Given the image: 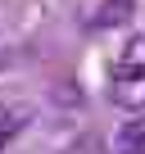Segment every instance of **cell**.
Segmentation results:
<instances>
[{
    "mask_svg": "<svg viewBox=\"0 0 145 154\" xmlns=\"http://www.w3.org/2000/svg\"><path fill=\"white\" fill-rule=\"evenodd\" d=\"M109 100L118 109H145V36H131L109 63Z\"/></svg>",
    "mask_w": 145,
    "mask_h": 154,
    "instance_id": "1",
    "label": "cell"
},
{
    "mask_svg": "<svg viewBox=\"0 0 145 154\" xmlns=\"http://www.w3.org/2000/svg\"><path fill=\"white\" fill-rule=\"evenodd\" d=\"M23 118H27L23 109H0V149H5V145L23 131Z\"/></svg>",
    "mask_w": 145,
    "mask_h": 154,
    "instance_id": "3",
    "label": "cell"
},
{
    "mask_svg": "<svg viewBox=\"0 0 145 154\" xmlns=\"http://www.w3.org/2000/svg\"><path fill=\"white\" fill-rule=\"evenodd\" d=\"M118 154H145V109H131V118L118 127Z\"/></svg>",
    "mask_w": 145,
    "mask_h": 154,
    "instance_id": "2",
    "label": "cell"
}]
</instances>
